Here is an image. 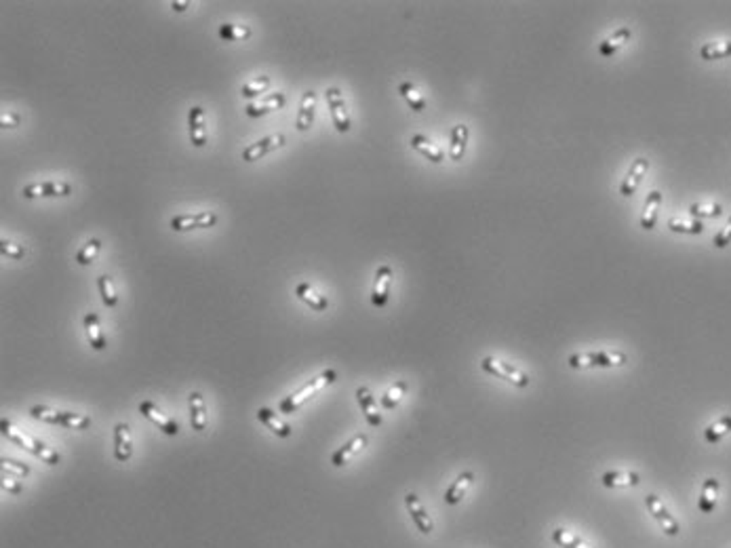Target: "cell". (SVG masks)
<instances>
[{
  "instance_id": "cell-1",
  "label": "cell",
  "mask_w": 731,
  "mask_h": 548,
  "mask_svg": "<svg viewBox=\"0 0 731 548\" xmlns=\"http://www.w3.org/2000/svg\"><path fill=\"white\" fill-rule=\"evenodd\" d=\"M0 430H3V434L11 441V443H15V445H20V447H24L26 451H30L32 455H36V458H41L45 464H49V466H57L60 462H62V455L55 451V449H51V447H47L43 441H39V439H34V437H30V434H26L24 430H18L9 420H0Z\"/></svg>"
},
{
  "instance_id": "cell-2",
  "label": "cell",
  "mask_w": 731,
  "mask_h": 548,
  "mask_svg": "<svg viewBox=\"0 0 731 548\" xmlns=\"http://www.w3.org/2000/svg\"><path fill=\"white\" fill-rule=\"evenodd\" d=\"M335 378H337V374H335L333 369L320 371L318 376H314L312 380H308L299 390H295L293 395H289V397H285V399L280 401V405H278V407H280V413H287V416L295 413L306 401H310L314 395H318L324 386L333 384Z\"/></svg>"
},
{
  "instance_id": "cell-3",
  "label": "cell",
  "mask_w": 731,
  "mask_h": 548,
  "mask_svg": "<svg viewBox=\"0 0 731 548\" xmlns=\"http://www.w3.org/2000/svg\"><path fill=\"white\" fill-rule=\"evenodd\" d=\"M30 413L34 420L47 422V424H57V426H64L70 430H85L91 426L89 416H81V413H72V411H57V409H51L47 405H34L30 409Z\"/></svg>"
},
{
  "instance_id": "cell-4",
  "label": "cell",
  "mask_w": 731,
  "mask_h": 548,
  "mask_svg": "<svg viewBox=\"0 0 731 548\" xmlns=\"http://www.w3.org/2000/svg\"><path fill=\"white\" fill-rule=\"evenodd\" d=\"M481 367H483V371H487V374H491V376H496L500 380H506V382H510L517 388H527L531 384V380H529V376L525 371L517 369L514 365H510L506 361H500V359H493V357H485L481 361Z\"/></svg>"
},
{
  "instance_id": "cell-5",
  "label": "cell",
  "mask_w": 731,
  "mask_h": 548,
  "mask_svg": "<svg viewBox=\"0 0 731 548\" xmlns=\"http://www.w3.org/2000/svg\"><path fill=\"white\" fill-rule=\"evenodd\" d=\"M569 367L580 369V367H620L626 363L624 352H582V355H571L567 359Z\"/></svg>"
},
{
  "instance_id": "cell-6",
  "label": "cell",
  "mask_w": 731,
  "mask_h": 548,
  "mask_svg": "<svg viewBox=\"0 0 731 548\" xmlns=\"http://www.w3.org/2000/svg\"><path fill=\"white\" fill-rule=\"evenodd\" d=\"M645 506H647V510L651 512V516L660 523V527H662V531H664L666 535L674 537V535L681 533L678 521L670 514V510L664 506V502H662L655 493H647V495H645Z\"/></svg>"
},
{
  "instance_id": "cell-7",
  "label": "cell",
  "mask_w": 731,
  "mask_h": 548,
  "mask_svg": "<svg viewBox=\"0 0 731 548\" xmlns=\"http://www.w3.org/2000/svg\"><path fill=\"white\" fill-rule=\"evenodd\" d=\"M217 224V215L213 211H200V213H184L175 215L171 219L173 232H190L198 228H213Z\"/></svg>"
},
{
  "instance_id": "cell-8",
  "label": "cell",
  "mask_w": 731,
  "mask_h": 548,
  "mask_svg": "<svg viewBox=\"0 0 731 548\" xmlns=\"http://www.w3.org/2000/svg\"><path fill=\"white\" fill-rule=\"evenodd\" d=\"M324 97H327V106L331 110V118H333V125L339 133H348L350 131V116H348V110H346V102H343V95L337 87H329L324 91Z\"/></svg>"
},
{
  "instance_id": "cell-9",
  "label": "cell",
  "mask_w": 731,
  "mask_h": 548,
  "mask_svg": "<svg viewBox=\"0 0 731 548\" xmlns=\"http://www.w3.org/2000/svg\"><path fill=\"white\" fill-rule=\"evenodd\" d=\"M139 413H142L144 418H148L154 426H158V430H163L165 434H169V437H177V434H179L177 422H175L173 418H169L156 403H152V401H142V403H139Z\"/></svg>"
},
{
  "instance_id": "cell-10",
  "label": "cell",
  "mask_w": 731,
  "mask_h": 548,
  "mask_svg": "<svg viewBox=\"0 0 731 548\" xmlns=\"http://www.w3.org/2000/svg\"><path fill=\"white\" fill-rule=\"evenodd\" d=\"M26 198H49V196H70L72 186L68 181H57V179H47L39 184H30L22 192Z\"/></svg>"
},
{
  "instance_id": "cell-11",
  "label": "cell",
  "mask_w": 731,
  "mask_h": 548,
  "mask_svg": "<svg viewBox=\"0 0 731 548\" xmlns=\"http://www.w3.org/2000/svg\"><path fill=\"white\" fill-rule=\"evenodd\" d=\"M280 146H285V135H282V133L268 135V137H264V139H259V142H255V144L247 146V148L242 150V160H247V163H255V160L264 158L266 154H270V152L278 150Z\"/></svg>"
},
{
  "instance_id": "cell-12",
  "label": "cell",
  "mask_w": 731,
  "mask_h": 548,
  "mask_svg": "<svg viewBox=\"0 0 731 548\" xmlns=\"http://www.w3.org/2000/svg\"><path fill=\"white\" fill-rule=\"evenodd\" d=\"M392 268L390 266H380L376 272V283H374V294H371V302L378 308H384L388 304L390 298V285H392Z\"/></svg>"
},
{
  "instance_id": "cell-13",
  "label": "cell",
  "mask_w": 731,
  "mask_h": 548,
  "mask_svg": "<svg viewBox=\"0 0 731 548\" xmlns=\"http://www.w3.org/2000/svg\"><path fill=\"white\" fill-rule=\"evenodd\" d=\"M188 131L194 148H203L207 144V114L200 106L190 108L188 112Z\"/></svg>"
},
{
  "instance_id": "cell-14",
  "label": "cell",
  "mask_w": 731,
  "mask_h": 548,
  "mask_svg": "<svg viewBox=\"0 0 731 548\" xmlns=\"http://www.w3.org/2000/svg\"><path fill=\"white\" fill-rule=\"evenodd\" d=\"M405 504H407V510H409L414 523L418 525V529H420L422 533H426V535L432 533V531H435V523H432L430 514L426 512L424 504L420 502V498H418L416 493H407V495H405Z\"/></svg>"
},
{
  "instance_id": "cell-15",
  "label": "cell",
  "mask_w": 731,
  "mask_h": 548,
  "mask_svg": "<svg viewBox=\"0 0 731 548\" xmlns=\"http://www.w3.org/2000/svg\"><path fill=\"white\" fill-rule=\"evenodd\" d=\"M285 102H287L285 93L276 91V93H272V95H268V97H264V100L251 102V104L245 108V112H247L249 118H259V116H266V114H270V112H274V110H280V108L285 106Z\"/></svg>"
},
{
  "instance_id": "cell-16",
  "label": "cell",
  "mask_w": 731,
  "mask_h": 548,
  "mask_svg": "<svg viewBox=\"0 0 731 548\" xmlns=\"http://www.w3.org/2000/svg\"><path fill=\"white\" fill-rule=\"evenodd\" d=\"M114 455L118 462H129L133 455V437L127 422H121L114 428Z\"/></svg>"
},
{
  "instance_id": "cell-17",
  "label": "cell",
  "mask_w": 731,
  "mask_h": 548,
  "mask_svg": "<svg viewBox=\"0 0 731 548\" xmlns=\"http://www.w3.org/2000/svg\"><path fill=\"white\" fill-rule=\"evenodd\" d=\"M367 443H369V437L367 434H356V437H352L343 447H339L333 455H331V464L335 466V468H341L343 464H348L350 462V458L352 455H356L360 449H364V447H367Z\"/></svg>"
},
{
  "instance_id": "cell-18",
  "label": "cell",
  "mask_w": 731,
  "mask_h": 548,
  "mask_svg": "<svg viewBox=\"0 0 731 548\" xmlns=\"http://www.w3.org/2000/svg\"><path fill=\"white\" fill-rule=\"evenodd\" d=\"M647 169H649V160H647V158H636V160L632 163L628 175L624 177L622 186H620V194H622V196H632V194L638 190V186H641V181H643V177H645V173H647Z\"/></svg>"
},
{
  "instance_id": "cell-19",
  "label": "cell",
  "mask_w": 731,
  "mask_h": 548,
  "mask_svg": "<svg viewBox=\"0 0 731 548\" xmlns=\"http://www.w3.org/2000/svg\"><path fill=\"white\" fill-rule=\"evenodd\" d=\"M356 399H358V405H360L364 418H367V422H369L371 426H376V428L382 426V413L378 411V403H376L371 390H369L367 386H360V388L356 390Z\"/></svg>"
},
{
  "instance_id": "cell-20",
  "label": "cell",
  "mask_w": 731,
  "mask_h": 548,
  "mask_svg": "<svg viewBox=\"0 0 731 548\" xmlns=\"http://www.w3.org/2000/svg\"><path fill=\"white\" fill-rule=\"evenodd\" d=\"M188 407H190V424L192 430L203 432L207 428V407H205V397L200 392H190L188 395Z\"/></svg>"
},
{
  "instance_id": "cell-21",
  "label": "cell",
  "mask_w": 731,
  "mask_h": 548,
  "mask_svg": "<svg viewBox=\"0 0 731 548\" xmlns=\"http://www.w3.org/2000/svg\"><path fill=\"white\" fill-rule=\"evenodd\" d=\"M718 491H720V483L714 479V477H708L702 485V493H699V500H697V508L704 512V514H710L714 508H716V502H718Z\"/></svg>"
},
{
  "instance_id": "cell-22",
  "label": "cell",
  "mask_w": 731,
  "mask_h": 548,
  "mask_svg": "<svg viewBox=\"0 0 731 548\" xmlns=\"http://www.w3.org/2000/svg\"><path fill=\"white\" fill-rule=\"evenodd\" d=\"M314 110H316V93L314 91H306L299 104V112H297V131H308L314 123Z\"/></svg>"
},
{
  "instance_id": "cell-23",
  "label": "cell",
  "mask_w": 731,
  "mask_h": 548,
  "mask_svg": "<svg viewBox=\"0 0 731 548\" xmlns=\"http://www.w3.org/2000/svg\"><path fill=\"white\" fill-rule=\"evenodd\" d=\"M257 420L264 424V426H268L276 437H280V439H289L291 434H293V430H291V426L287 424V422H282L272 409H268V407H259V411H257Z\"/></svg>"
},
{
  "instance_id": "cell-24",
  "label": "cell",
  "mask_w": 731,
  "mask_h": 548,
  "mask_svg": "<svg viewBox=\"0 0 731 548\" xmlns=\"http://www.w3.org/2000/svg\"><path fill=\"white\" fill-rule=\"evenodd\" d=\"M662 205V192L660 190H651L647 200H645V209L641 215V228L643 230H653L657 224V211Z\"/></svg>"
},
{
  "instance_id": "cell-25",
  "label": "cell",
  "mask_w": 731,
  "mask_h": 548,
  "mask_svg": "<svg viewBox=\"0 0 731 548\" xmlns=\"http://www.w3.org/2000/svg\"><path fill=\"white\" fill-rule=\"evenodd\" d=\"M601 483L605 487H634L641 483V477L632 470H609L601 474Z\"/></svg>"
},
{
  "instance_id": "cell-26",
  "label": "cell",
  "mask_w": 731,
  "mask_h": 548,
  "mask_svg": "<svg viewBox=\"0 0 731 548\" xmlns=\"http://www.w3.org/2000/svg\"><path fill=\"white\" fill-rule=\"evenodd\" d=\"M85 331H87V338H89V344L93 350H106V336L102 331V325H100V317L95 313H87L85 315Z\"/></svg>"
},
{
  "instance_id": "cell-27",
  "label": "cell",
  "mask_w": 731,
  "mask_h": 548,
  "mask_svg": "<svg viewBox=\"0 0 731 548\" xmlns=\"http://www.w3.org/2000/svg\"><path fill=\"white\" fill-rule=\"evenodd\" d=\"M472 481H474V472H472V470L462 472V474L453 481V485L445 491V504H449V506L458 504V502L466 495V491H468V487L472 485Z\"/></svg>"
},
{
  "instance_id": "cell-28",
  "label": "cell",
  "mask_w": 731,
  "mask_h": 548,
  "mask_svg": "<svg viewBox=\"0 0 731 548\" xmlns=\"http://www.w3.org/2000/svg\"><path fill=\"white\" fill-rule=\"evenodd\" d=\"M295 296H297L303 304H308L312 310H316V313H322V310L329 308V300H327L324 296H320L318 292H314L308 283H299V285L295 287Z\"/></svg>"
},
{
  "instance_id": "cell-29",
  "label": "cell",
  "mask_w": 731,
  "mask_h": 548,
  "mask_svg": "<svg viewBox=\"0 0 731 548\" xmlns=\"http://www.w3.org/2000/svg\"><path fill=\"white\" fill-rule=\"evenodd\" d=\"M630 36H632V32H630V28H620L617 32H613L609 39H605L601 45H599V53L603 55V57H611V55H615L628 41H630Z\"/></svg>"
},
{
  "instance_id": "cell-30",
  "label": "cell",
  "mask_w": 731,
  "mask_h": 548,
  "mask_svg": "<svg viewBox=\"0 0 731 548\" xmlns=\"http://www.w3.org/2000/svg\"><path fill=\"white\" fill-rule=\"evenodd\" d=\"M411 148L414 150H418L422 156H426L428 160H432V163H443L445 160V154H443V150L439 148V146H435L426 135H414L411 137Z\"/></svg>"
},
{
  "instance_id": "cell-31",
  "label": "cell",
  "mask_w": 731,
  "mask_h": 548,
  "mask_svg": "<svg viewBox=\"0 0 731 548\" xmlns=\"http://www.w3.org/2000/svg\"><path fill=\"white\" fill-rule=\"evenodd\" d=\"M466 144H468V127L466 125H456L453 131H451V146H449L451 160H462L464 158Z\"/></svg>"
},
{
  "instance_id": "cell-32",
  "label": "cell",
  "mask_w": 731,
  "mask_h": 548,
  "mask_svg": "<svg viewBox=\"0 0 731 548\" xmlns=\"http://www.w3.org/2000/svg\"><path fill=\"white\" fill-rule=\"evenodd\" d=\"M729 432H731V416H723V418H718L714 424H710V426L704 430V439H706V443L714 445V443H718L720 439H725Z\"/></svg>"
},
{
  "instance_id": "cell-33",
  "label": "cell",
  "mask_w": 731,
  "mask_h": 548,
  "mask_svg": "<svg viewBox=\"0 0 731 548\" xmlns=\"http://www.w3.org/2000/svg\"><path fill=\"white\" fill-rule=\"evenodd\" d=\"M699 57L706 60V62L731 57V43H729V41H723V43H706V45L699 49Z\"/></svg>"
},
{
  "instance_id": "cell-34",
  "label": "cell",
  "mask_w": 731,
  "mask_h": 548,
  "mask_svg": "<svg viewBox=\"0 0 731 548\" xmlns=\"http://www.w3.org/2000/svg\"><path fill=\"white\" fill-rule=\"evenodd\" d=\"M399 93L403 95V100L409 104V108H411L414 112H422V110L426 108V100H424V95L416 89V85H411V83H401V85H399Z\"/></svg>"
},
{
  "instance_id": "cell-35",
  "label": "cell",
  "mask_w": 731,
  "mask_h": 548,
  "mask_svg": "<svg viewBox=\"0 0 731 548\" xmlns=\"http://www.w3.org/2000/svg\"><path fill=\"white\" fill-rule=\"evenodd\" d=\"M97 287H100L104 304L108 308H114L118 304V294H116V287H114V281H112L110 274H102V277L97 279Z\"/></svg>"
},
{
  "instance_id": "cell-36",
  "label": "cell",
  "mask_w": 731,
  "mask_h": 548,
  "mask_svg": "<svg viewBox=\"0 0 731 548\" xmlns=\"http://www.w3.org/2000/svg\"><path fill=\"white\" fill-rule=\"evenodd\" d=\"M219 36L226 43H240V41H247L251 36V28L236 26V24H224V26H219Z\"/></svg>"
},
{
  "instance_id": "cell-37",
  "label": "cell",
  "mask_w": 731,
  "mask_h": 548,
  "mask_svg": "<svg viewBox=\"0 0 731 548\" xmlns=\"http://www.w3.org/2000/svg\"><path fill=\"white\" fill-rule=\"evenodd\" d=\"M407 388H409V384H407L405 380L395 382V384L388 388V392L382 397V407H384V409H395V407L401 403V399L405 397Z\"/></svg>"
},
{
  "instance_id": "cell-38",
  "label": "cell",
  "mask_w": 731,
  "mask_h": 548,
  "mask_svg": "<svg viewBox=\"0 0 731 548\" xmlns=\"http://www.w3.org/2000/svg\"><path fill=\"white\" fill-rule=\"evenodd\" d=\"M100 251H102L100 238H91V240H87V242L83 245V249L76 253V261H78L81 266H89V263L95 261V257L100 255Z\"/></svg>"
},
{
  "instance_id": "cell-39",
  "label": "cell",
  "mask_w": 731,
  "mask_h": 548,
  "mask_svg": "<svg viewBox=\"0 0 731 548\" xmlns=\"http://www.w3.org/2000/svg\"><path fill=\"white\" fill-rule=\"evenodd\" d=\"M552 542L561 548H590L586 542H582L580 537H575L573 533H569L561 527L552 531Z\"/></svg>"
},
{
  "instance_id": "cell-40",
  "label": "cell",
  "mask_w": 731,
  "mask_h": 548,
  "mask_svg": "<svg viewBox=\"0 0 731 548\" xmlns=\"http://www.w3.org/2000/svg\"><path fill=\"white\" fill-rule=\"evenodd\" d=\"M270 85H272L270 76H257V78L249 81L247 85H242L240 93H242V97H247V100H253V97H257L259 93H264V91H266V89H268Z\"/></svg>"
},
{
  "instance_id": "cell-41",
  "label": "cell",
  "mask_w": 731,
  "mask_h": 548,
  "mask_svg": "<svg viewBox=\"0 0 731 548\" xmlns=\"http://www.w3.org/2000/svg\"><path fill=\"white\" fill-rule=\"evenodd\" d=\"M689 213L693 217H699V219H704V217H718V215H723V207L718 203H714V205L693 203V205H689Z\"/></svg>"
},
{
  "instance_id": "cell-42",
  "label": "cell",
  "mask_w": 731,
  "mask_h": 548,
  "mask_svg": "<svg viewBox=\"0 0 731 548\" xmlns=\"http://www.w3.org/2000/svg\"><path fill=\"white\" fill-rule=\"evenodd\" d=\"M668 230L676 232V234H702L704 232V224L702 221H681V219H670L668 221Z\"/></svg>"
},
{
  "instance_id": "cell-43",
  "label": "cell",
  "mask_w": 731,
  "mask_h": 548,
  "mask_svg": "<svg viewBox=\"0 0 731 548\" xmlns=\"http://www.w3.org/2000/svg\"><path fill=\"white\" fill-rule=\"evenodd\" d=\"M0 253H3L5 257H11V259H24L26 257V249L22 245H15L13 240H7V238L0 240Z\"/></svg>"
},
{
  "instance_id": "cell-44",
  "label": "cell",
  "mask_w": 731,
  "mask_h": 548,
  "mask_svg": "<svg viewBox=\"0 0 731 548\" xmlns=\"http://www.w3.org/2000/svg\"><path fill=\"white\" fill-rule=\"evenodd\" d=\"M0 464H3V470H9V472H15L18 477H28L30 474V466L28 464H22L13 458H3L0 460Z\"/></svg>"
},
{
  "instance_id": "cell-45",
  "label": "cell",
  "mask_w": 731,
  "mask_h": 548,
  "mask_svg": "<svg viewBox=\"0 0 731 548\" xmlns=\"http://www.w3.org/2000/svg\"><path fill=\"white\" fill-rule=\"evenodd\" d=\"M712 242H714V247H716V249H725V247L731 242V217H729V221L725 224V228H723V230H720L716 236H714V240H712Z\"/></svg>"
},
{
  "instance_id": "cell-46",
  "label": "cell",
  "mask_w": 731,
  "mask_h": 548,
  "mask_svg": "<svg viewBox=\"0 0 731 548\" xmlns=\"http://www.w3.org/2000/svg\"><path fill=\"white\" fill-rule=\"evenodd\" d=\"M20 114H15V112H3V114H0V127H3V129H15V127H20Z\"/></svg>"
},
{
  "instance_id": "cell-47",
  "label": "cell",
  "mask_w": 731,
  "mask_h": 548,
  "mask_svg": "<svg viewBox=\"0 0 731 548\" xmlns=\"http://www.w3.org/2000/svg\"><path fill=\"white\" fill-rule=\"evenodd\" d=\"M3 489L9 491V493H22V491H24V485L18 483V481H13V479H9V477H3Z\"/></svg>"
},
{
  "instance_id": "cell-48",
  "label": "cell",
  "mask_w": 731,
  "mask_h": 548,
  "mask_svg": "<svg viewBox=\"0 0 731 548\" xmlns=\"http://www.w3.org/2000/svg\"><path fill=\"white\" fill-rule=\"evenodd\" d=\"M190 3H171V7H173V11H177V13H182V11H186V7H188Z\"/></svg>"
}]
</instances>
